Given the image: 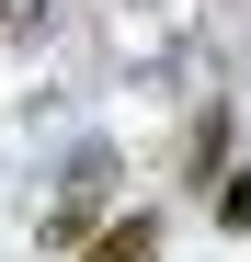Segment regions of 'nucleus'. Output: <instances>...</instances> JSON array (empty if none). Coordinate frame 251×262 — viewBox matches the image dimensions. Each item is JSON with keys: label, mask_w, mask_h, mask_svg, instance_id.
Returning a JSON list of instances; mask_svg holds the SVG:
<instances>
[{"label": "nucleus", "mask_w": 251, "mask_h": 262, "mask_svg": "<svg viewBox=\"0 0 251 262\" xmlns=\"http://www.w3.org/2000/svg\"><path fill=\"white\" fill-rule=\"evenodd\" d=\"M103 183H114V148H80L69 183H57V216H46V251H80L103 228Z\"/></svg>", "instance_id": "f257e3e1"}, {"label": "nucleus", "mask_w": 251, "mask_h": 262, "mask_svg": "<svg viewBox=\"0 0 251 262\" xmlns=\"http://www.w3.org/2000/svg\"><path fill=\"white\" fill-rule=\"evenodd\" d=\"M69 262H160V228H149V216H114V228H92Z\"/></svg>", "instance_id": "f03ea898"}, {"label": "nucleus", "mask_w": 251, "mask_h": 262, "mask_svg": "<svg viewBox=\"0 0 251 262\" xmlns=\"http://www.w3.org/2000/svg\"><path fill=\"white\" fill-rule=\"evenodd\" d=\"M217 160H228V114L205 103V125H194V183H205V171H217Z\"/></svg>", "instance_id": "7ed1b4c3"}, {"label": "nucleus", "mask_w": 251, "mask_h": 262, "mask_svg": "<svg viewBox=\"0 0 251 262\" xmlns=\"http://www.w3.org/2000/svg\"><path fill=\"white\" fill-rule=\"evenodd\" d=\"M217 228H251V171H228V194H217Z\"/></svg>", "instance_id": "20e7f679"}, {"label": "nucleus", "mask_w": 251, "mask_h": 262, "mask_svg": "<svg viewBox=\"0 0 251 262\" xmlns=\"http://www.w3.org/2000/svg\"><path fill=\"white\" fill-rule=\"evenodd\" d=\"M0 12H12V0H0Z\"/></svg>", "instance_id": "39448f33"}]
</instances>
